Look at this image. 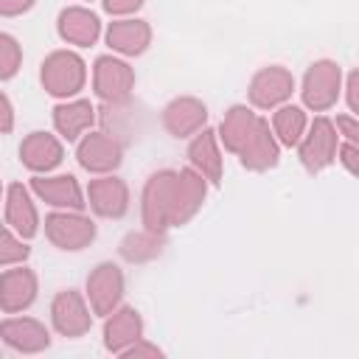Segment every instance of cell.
<instances>
[{
  "mask_svg": "<svg viewBox=\"0 0 359 359\" xmlns=\"http://www.w3.org/2000/svg\"><path fill=\"white\" fill-rule=\"evenodd\" d=\"M104 39H107L112 53L140 56L151 45V25L146 20H137V17H118L107 25Z\"/></svg>",
  "mask_w": 359,
  "mask_h": 359,
  "instance_id": "obj_21",
  "label": "cell"
},
{
  "mask_svg": "<svg viewBox=\"0 0 359 359\" xmlns=\"http://www.w3.org/2000/svg\"><path fill=\"white\" fill-rule=\"evenodd\" d=\"M205 123H208V107L194 95H177L163 109V126L171 137H191Z\"/></svg>",
  "mask_w": 359,
  "mask_h": 359,
  "instance_id": "obj_17",
  "label": "cell"
},
{
  "mask_svg": "<svg viewBox=\"0 0 359 359\" xmlns=\"http://www.w3.org/2000/svg\"><path fill=\"white\" fill-rule=\"evenodd\" d=\"M216 137L247 171H269L280 160V143L275 140L269 121L247 104H233L224 112Z\"/></svg>",
  "mask_w": 359,
  "mask_h": 359,
  "instance_id": "obj_2",
  "label": "cell"
},
{
  "mask_svg": "<svg viewBox=\"0 0 359 359\" xmlns=\"http://www.w3.org/2000/svg\"><path fill=\"white\" fill-rule=\"evenodd\" d=\"M22 65V48L20 42L11 36V34H3L0 31V81H8L17 76Z\"/></svg>",
  "mask_w": 359,
  "mask_h": 359,
  "instance_id": "obj_27",
  "label": "cell"
},
{
  "mask_svg": "<svg viewBox=\"0 0 359 359\" xmlns=\"http://www.w3.org/2000/svg\"><path fill=\"white\" fill-rule=\"evenodd\" d=\"M95 222L81 210H53L45 216V236L65 252H79L95 241Z\"/></svg>",
  "mask_w": 359,
  "mask_h": 359,
  "instance_id": "obj_6",
  "label": "cell"
},
{
  "mask_svg": "<svg viewBox=\"0 0 359 359\" xmlns=\"http://www.w3.org/2000/svg\"><path fill=\"white\" fill-rule=\"evenodd\" d=\"M3 210H6V224L20 236V238H34L39 233V210L34 205L31 188L22 182H11L3 194Z\"/></svg>",
  "mask_w": 359,
  "mask_h": 359,
  "instance_id": "obj_15",
  "label": "cell"
},
{
  "mask_svg": "<svg viewBox=\"0 0 359 359\" xmlns=\"http://www.w3.org/2000/svg\"><path fill=\"white\" fill-rule=\"evenodd\" d=\"M135 90V70L118 56H98L93 65V93L104 104H126Z\"/></svg>",
  "mask_w": 359,
  "mask_h": 359,
  "instance_id": "obj_7",
  "label": "cell"
},
{
  "mask_svg": "<svg viewBox=\"0 0 359 359\" xmlns=\"http://www.w3.org/2000/svg\"><path fill=\"white\" fill-rule=\"evenodd\" d=\"M95 123V107L87 98H67L53 107V129L62 140L73 143Z\"/></svg>",
  "mask_w": 359,
  "mask_h": 359,
  "instance_id": "obj_23",
  "label": "cell"
},
{
  "mask_svg": "<svg viewBox=\"0 0 359 359\" xmlns=\"http://www.w3.org/2000/svg\"><path fill=\"white\" fill-rule=\"evenodd\" d=\"M188 163L191 168L208 182V185H219L222 174H224V157H222V143L216 137L213 129L202 126L194 140L188 143Z\"/></svg>",
  "mask_w": 359,
  "mask_h": 359,
  "instance_id": "obj_16",
  "label": "cell"
},
{
  "mask_svg": "<svg viewBox=\"0 0 359 359\" xmlns=\"http://www.w3.org/2000/svg\"><path fill=\"white\" fill-rule=\"evenodd\" d=\"M342 90H345V98H348V109H351V115H356V112H359V73H356V70H351V73H348V79H345Z\"/></svg>",
  "mask_w": 359,
  "mask_h": 359,
  "instance_id": "obj_32",
  "label": "cell"
},
{
  "mask_svg": "<svg viewBox=\"0 0 359 359\" xmlns=\"http://www.w3.org/2000/svg\"><path fill=\"white\" fill-rule=\"evenodd\" d=\"M163 247H165V233L140 227V230L126 233L118 250H121V258H126L129 264H143V261L157 258L163 252Z\"/></svg>",
  "mask_w": 359,
  "mask_h": 359,
  "instance_id": "obj_24",
  "label": "cell"
},
{
  "mask_svg": "<svg viewBox=\"0 0 359 359\" xmlns=\"http://www.w3.org/2000/svg\"><path fill=\"white\" fill-rule=\"evenodd\" d=\"M339 95H342V67L334 59L311 62L300 84L303 107L311 112H325L339 101Z\"/></svg>",
  "mask_w": 359,
  "mask_h": 359,
  "instance_id": "obj_4",
  "label": "cell"
},
{
  "mask_svg": "<svg viewBox=\"0 0 359 359\" xmlns=\"http://www.w3.org/2000/svg\"><path fill=\"white\" fill-rule=\"evenodd\" d=\"M36 0H0V17H20L34 8Z\"/></svg>",
  "mask_w": 359,
  "mask_h": 359,
  "instance_id": "obj_33",
  "label": "cell"
},
{
  "mask_svg": "<svg viewBox=\"0 0 359 359\" xmlns=\"http://www.w3.org/2000/svg\"><path fill=\"white\" fill-rule=\"evenodd\" d=\"M143 317L135 306H118L104 317V348L109 353H121L123 348H129L132 342L143 339Z\"/></svg>",
  "mask_w": 359,
  "mask_h": 359,
  "instance_id": "obj_19",
  "label": "cell"
},
{
  "mask_svg": "<svg viewBox=\"0 0 359 359\" xmlns=\"http://www.w3.org/2000/svg\"><path fill=\"white\" fill-rule=\"evenodd\" d=\"M306 126H309V118H306V112H303V107H294V104H280V107H275V112H272V135H275V140L280 143V146H297L300 143V137H303V132H306Z\"/></svg>",
  "mask_w": 359,
  "mask_h": 359,
  "instance_id": "obj_25",
  "label": "cell"
},
{
  "mask_svg": "<svg viewBox=\"0 0 359 359\" xmlns=\"http://www.w3.org/2000/svg\"><path fill=\"white\" fill-rule=\"evenodd\" d=\"M39 81L45 87L48 95L53 98H76L84 90L87 81V65L79 53L73 50H53L45 56L42 70H39Z\"/></svg>",
  "mask_w": 359,
  "mask_h": 359,
  "instance_id": "obj_3",
  "label": "cell"
},
{
  "mask_svg": "<svg viewBox=\"0 0 359 359\" xmlns=\"http://www.w3.org/2000/svg\"><path fill=\"white\" fill-rule=\"evenodd\" d=\"M294 93V76L280 67V65H266L261 67L247 87V98L252 109H275L286 104Z\"/></svg>",
  "mask_w": 359,
  "mask_h": 359,
  "instance_id": "obj_8",
  "label": "cell"
},
{
  "mask_svg": "<svg viewBox=\"0 0 359 359\" xmlns=\"http://www.w3.org/2000/svg\"><path fill=\"white\" fill-rule=\"evenodd\" d=\"M337 160L345 165L348 174H356L359 171V143H339L337 146Z\"/></svg>",
  "mask_w": 359,
  "mask_h": 359,
  "instance_id": "obj_29",
  "label": "cell"
},
{
  "mask_svg": "<svg viewBox=\"0 0 359 359\" xmlns=\"http://www.w3.org/2000/svg\"><path fill=\"white\" fill-rule=\"evenodd\" d=\"M11 129H14V107H11L8 95L0 93V135H6Z\"/></svg>",
  "mask_w": 359,
  "mask_h": 359,
  "instance_id": "obj_34",
  "label": "cell"
},
{
  "mask_svg": "<svg viewBox=\"0 0 359 359\" xmlns=\"http://www.w3.org/2000/svg\"><path fill=\"white\" fill-rule=\"evenodd\" d=\"M334 129L339 137H345L348 143H359V123H356V115H337L334 121Z\"/></svg>",
  "mask_w": 359,
  "mask_h": 359,
  "instance_id": "obj_30",
  "label": "cell"
},
{
  "mask_svg": "<svg viewBox=\"0 0 359 359\" xmlns=\"http://www.w3.org/2000/svg\"><path fill=\"white\" fill-rule=\"evenodd\" d=\"M65 160L62 137L50 132H31L20 143V163L34 174H50Z\"/></svg>",
  "mask_w": 359,
  "mask_h": 359,
  "instance_id": "obj_18",
  "label": "cell"
},
{
  "mask_svg": "<svg viewBox=\"0 0 359 359\" xmlns=\"http://www.w3.org/2000/svg\"><path fill=\"white\" fill-rule=\"evenodd\" d=\"M0 339L17 353H42L50 345V331L34 317L0 320Z\"/></svg>",
  "mask_w": 359,
  "mask_h": 359,
  "instance_id": "obj_20",
  "label": "cell"
},
{
  "mask_svg": "<svg viewBox=\"0 0 359 359\" xmlns=\"http://www.w3.org/2000/svg\"><path fill=\"white\" fill-rule=\"evenodd\" d=\"M39 292L36 272L28 269L25 264H11L8 269L0 272V309L6 314H20L34 306Z\"/></svg>",
  "mask_w": 359,
  "mask_h": 359,
  "instance_id": "obj_14",
  "label": "cell"
},
{
  "mask_svg": "<svg viewBox=\"0 0 359 359\" xmlns=\"http://www.w3.org/2000/svg\"><path fill=\"white\" fill-rule=\"evenodd\" d=\"M118 356H123V359H160V356H163V351H160L157 345L146 342V337H143V339L132 342L129 348H123Z\"/></svg>",
  "mask_w": 359,
  "mask_h": 359,
  "instance_id": "obj_28",
  "label": "cell"
},
{
  "mask_svg": "<svg viewBox=\"0 0 359 359\" xmlns=\"http://www.w3.org/2000/svg\"><path fill=\"white\" fill-rule=\"evenodd\" d=\"M84 297H87L93 314L107 317L112 309H118L121 300H123V272H121V266L112 264V261H101L87 275Z\"/></svg>",
  "mask_w": 359,
  "mask_h": 359,
  "instance_id": "obj_10",
  "label": "cell"
},
{
  "mask_svg": "<svg viewBox=\"0 0 359 359\" xmlns=\"http://www.w3.org/2000/svg\"><path fill=\"white\" fill-rule=\"evenodd\" d=\"M76 160L90 174H112L123 160V146L107 132H84L76 146Z\"/></svg>",
  "mask_w": 359,
  "mask_h": 359,
  "instance_id": "obj_11",
  "label": "cell"
},
{
  "mask_svg": "<svg viewBox=\"0 0 359 359\" xmlns=\"http://www.w3.org/2000/svg\"><path fill=\"white\" fill-rule=\"evenodd\" d=\"M208 182L194 168H160L154 171L140 194L143 227L168 233L188 224L205 205Z\"/></svg>",
  "mask_w": 359,
  "mask_h": 359,
  "instance_id": "obj_1",
  "label": "cell"
},
{
  "mask_svg": "<svg viewBox=\"0 0 359 359\" xmlns=\"http://www.w3.org/2000/svg\"><path fill=\"white\" fill-rule=\"evenodd\" d=\"M56 31L67 45L90 48L101 36V20L95 11H90L84 6H67L56 17Z\"/></svg>",
  "mask_w": 359,
  "mask_h": 359,
  "instance_id": "obj_22",
  "label": "cell"
},
{
  "mask_svg": "<svg viewBox=\"0 0 359 359\" xmlns=\"http://www.w3.org/2000/svg\"><path fill=\"white\" fill-rule=\"evenodd\" d=\"M31 194L56 210H84L87 199L73 174H34Z\"/></svg>",
  "mask_w": 359,
  "mask_h": 359,
  "instance_id": "obj_12",
  "label": "cell"
},
{
  "mask_svg": "<svg viewBox=\"0 0 359 359\" xmlns=\"http://www.w3.org/2000/svg\"><path fill=\"white\" fill-rule=\"evenodd\" d=\"M146 0H104V11H109L112 17H129L135 14Z\"/></svg>",
  "mask_w": 359,
  "mask_h": 359,
  "instance_id": "obj_31",
  "label": "cell"
},
{
  "mask_svg": "<svg viewBox=\"0 0 359 359\" xmlns=\"http://www.w3.org/2000/svg\"><path fill=\"white\" fill-rule=\"evenodd\" d=\"M337 146H339V135L334 129V121L325 115H317L306 126L297 143V160L309 174H317L337 160Z\"/></svg>",
  "mask_w": 359,
  "mask_h": 359,
  "instance_id": "obj_5",
  "label": "cell"
},
{
  "mask_svg": "<svg viewBox=\"0 0 359 359\" xmlns=\"http://www.w3.org/2000/svg\"><path fill=\"white\" fill-rule=\"evenodd\" d=\"M50 323H53V331L59 337H67V339H76V337H84L93 325V309L87 303V297L76 289H62L53 303H50Z\"/></svg>",
  "mask_w": 359,
  "mask_h": 359,
  "instance_id": "obj_9",
  "label": "cell"
},
{
  "mask_svg": "<svg viewBox=\"0 0 359 359\" xmlns=\"http://www.w3.org/2000/svg\"><path fill=\"white\" fill-rule=\"evenodd\" d=\"M84 199L95 216L121 219L129 210V185L115 174H98L95 180H90Z\"/></svg>",
  "mask_w": 359,
  "mask_h": 359,
  "instance_id": "obj_13",
  "label": "cell"
},
{
  "mask_svg": "<svg viewBox=\"0 0 359 359\" xmlns=\"http://www.w3.org/2000/svg\"><path fill=\"white\" fill-rule=\"evenodd\" d=\"M3 194H6V188H3V182H0V202H3Z\"/></svg>",
  "mask_w": 359,
  "mask_h": 359,
  "instance_id": "obj_35",
  "label": "cell"
},
{
  "mask_svg": "<svg viewBox=\"0 0 359 359\" xmlns=\"http://www.w3.org/2000/svg\"><path fill=\"white\" fill-rule=\"evenodd\" d=\"M28 255H31V247L25 244V238H20L8 224H0V266L25 264Z\"/></svg>",
  "mask_w": 359,
  "mask_h": 359,
  "instance_id": "obj_26",
  "label": "cell"
}]
</instances>
